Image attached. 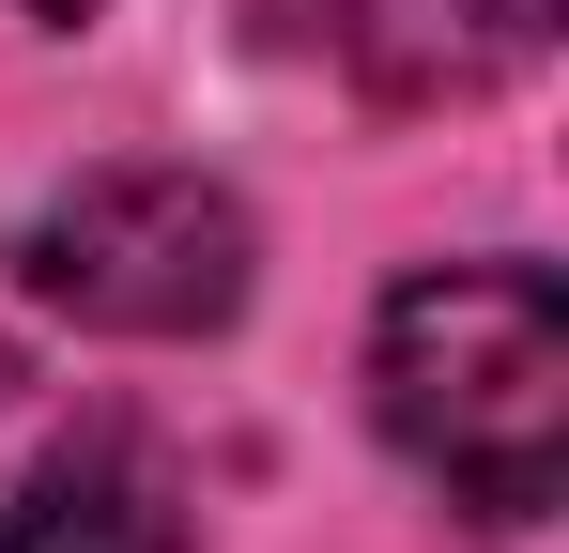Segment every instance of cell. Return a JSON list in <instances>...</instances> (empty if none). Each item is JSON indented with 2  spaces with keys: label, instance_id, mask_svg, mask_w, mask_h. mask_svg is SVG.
I'll return each mask as SVG.
<instances>
[{
  "label": "cell",
  "instance_id": "3957f363",
  "mask_svg": "<svg viewBox=\"0 0 569 553\" xmlns=\"http://www.w3.org/2000/svg\"><path fill=\"white\" fill-rule=\"evenodd\" d=\"M323 31L385 108H462V92L523 78L555 47V0H339Z\"/></svg>",
  "mask_w": 569,
  "mask_h": 553
},
{
  "label": "cell",
  "instance_id": "6da1fadb",
  "mask_svg": "<svg viewBox=\"0 0 569 553\" xmlns=\"http://www.w3.org/2000/svg\"><path fill=\"white\" fill-rule=\"evenodd\" d=\"M370 400L477 523H539L569 492V292L539 262L400 276L370 339Z\"/></svg>",
  "mask_w": 569,
  "mask_h": 553
},
{
  "label": "cell",
  "instance_id": "277c9868",
  "mask_svg": "<svg viewBox=\"0 0 569 553\" xmlns=\"http://www.w3.org/2000/svg\"><path fill=\"white\" fill-rule=\"evenodd\" d=\"M0 553H186V492L139 431H62L0 507Z\"/></svg>",
  "mask_w": 569,
  "mask_h": 553
},
{
  "label": "cell",
  "instance_id": "7a4b0ae2",
  "mask_svg": "<svg viewBox=\"0 0 569 553\" xmlns=\"http://www.w3.org/2000/svg\"><path fill=\"white\" fill-rule=\"evenodd\" d=\"M16 276L93 339H200L247 308V200L200 170H93L16 231Z\"/></svg>",
  "mask_w": 569,
  "mask_h": 553
},
{
  "label": "cell",
  "instance_id": "5b68a950",
  "mask_svg": "<svg viewBox=\"0 0 569 553\" xmlns=\"http://www.w3.org/2000/svg\"><path fill=\"white\" fill-rule=\"evenodd\" d=\"M47 16H93V0H47Z\"/></svg>",
  "mask_w": 569,
  "mask_h": 553
}]
</instances>
